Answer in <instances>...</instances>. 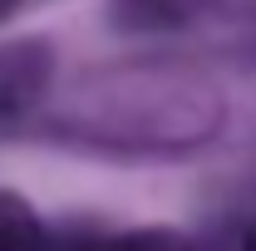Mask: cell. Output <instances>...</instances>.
<instances>
[{"label":"cell","instance_id":"cell-1","mask_svg":"<svg viewBox=\"0 0 256 251\" xmlns=\"http://www.w3.org/2000/svg\"><path fill=\"white\" fill-rule=\"evenodd\" d=\"M44 74H50V64H44V50H34V44H15L0 54V124H10L40 98Z\"/></svg>","mask_w":256,"mask_h":251},{"label":"cell","instance_id":"cell-2","mask_svg":"<svg viewBox=\"0 0 256 251\" xmlns=\"http://www.w3.org/2000/svg\"><path fill=\"white\" fill-rule=\"evenodd\" d=\"M44 251H192V242L162 226H143V232H118V236H64V242L50 236Z\"/></svg>","mask_w":256,"mask_h":251},{"label":"cell","instance_id":"cell-3","mask_svg":"<svg viewBox=\"0 0 256 251\" xmlns=\"http://www.w3.org/2000/svg\"><path fill=\"white\" fill-rule=\"evenodd\" d=\"M50 232L34 217V207L15 192H0V251H44Z\"/></svg>","mask_w":256,"mask_h":251},{"label":"cell","instance_id":"cell-4","mask_svg":"<svg viewBox=\"0 0 256 251\" xmlns=\"http://www.w3.org/2000/svg\"><path fill=\"white\" fill-rule=\"evenodd\" d=\"M242 251H256V226L246 232V242H242Z\"/></svg>","mask_w":256,"mask_h":251},{"label":"cell","instance_id":"cell-5","mask_svg":"<svg viewBox=\"0 0 256 251\" xmlns=\"http://www.w3.org/2000/svg\"><path fill=\"white\" fill-rule=\"evenodd\" d=\"M10 10H15V0H0V20H5V15H10Z\"/></svg>","mask_w":256,"mask_h":251}]
</instances>
